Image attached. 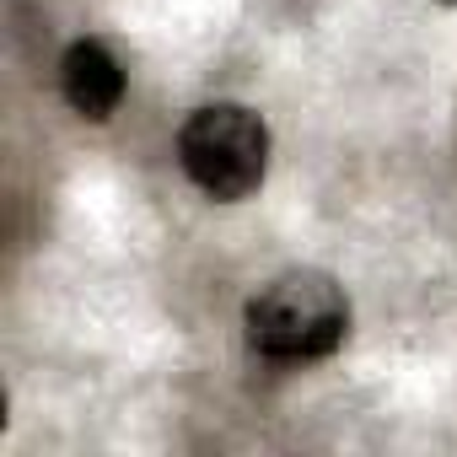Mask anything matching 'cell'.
<instances>
[{"label": "cell", "mask_w": 457, "mask_h": 457, "mask_svg": "<svg viewBox=\"0 0 457 457\" xmlns=\"http://www.w3.org/2000/svg\"><path fill=\"white\" fill-rule=\"evenodd\" d=\"M243 328H248V345L264 361H280V366L328 361L350 334V296L328 270L302 264V270H286V275L264 280L248 296Z\"/></svg>", "instance_id": "6da1fadb"}, {"label": "cell", "mask_w": 457, "mask_h": 457, "mask_svg": "<svg viewBox=\"0 0 457 457\" xmlns=\"http://www.w3.org/2000/svg\"><path fill=\"white\" fill-rule=\"evenodd\" d=\"M178 162L188 183L215 199L237 204L264 188L270 172V124L248 103H204L183 119L178 129Z\"/></svg>", "instance_id": "7a4b0ae2"}, {"label": "cell", "mask_w": 457, "mask_h": 457, "mask_svg": "<svg viewBox=\"0 0 457 457\" xmlns=\"http://www.w3.org/2000/svg\"><path fill=\"white\" fill-rule=\"evenodd\" d=\"M60 92L81 119L103 124L124 103V65L113 60V49L103 38H76L60 60Z\"/></svg>", "instance_id": "3957f363"}, {"label": "cell", "mask_w": 457, "mask_h": 457, "mask_svg": "<svg viewBox=\"0 0 457 457\" xmlns=\"http://www.w3.org/2000/svg\"><path fill=\"white\" fill-rule=\"evenodd\" d=\"M436 6H457V0H436Z\"/></svg>", "instance_id": "277c9868"}]
</instances>
